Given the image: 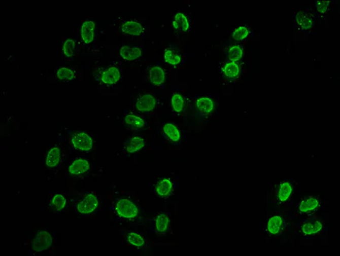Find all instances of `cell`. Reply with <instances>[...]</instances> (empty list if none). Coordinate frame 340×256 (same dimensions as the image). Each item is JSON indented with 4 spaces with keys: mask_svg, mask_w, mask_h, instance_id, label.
Here are the masks:
<instances>
[{
    "mask_svg": "<svg viewBox=\"0 0 340 256\" xmlns=\"http://www.w3.org/2000/svg\"><path fill=\"white\" fill-rule=\"evenodd\" d=\"M295 27L299 33H313L316 27V16L311 9L297 7L294 11Z\"/></svg>",
    "mask_w": 340,
    "mask_h": 256,
    "instance_id": "cell-3",
    "label": "cell"
},
{
    "mask_svg": "<svg viewBox=\"0 0 340 256\" xmlns=\"http://www.w3.org/2000/svg\"><path fill=\"white\" fill-rule=\"evenodd\" d=\"M52 244H53V237L50 232L46 231H38L30 241V253L32 255L45 253L52 248Z\"/></svg>",
    "mask_w": 340,
    "mask_h": 256,
    "instance_id": "cell-4",
    "label": "cell"
},
{
    "mask_svg": "<svg viewBox=\"0 0 340 256\" xmlns=\"http://www.w3.org/2000/svg\"><path fill=\"white\" fill-rule=\"evenodd\" d=\"M221 73L222 77L228 81L237 80L241 75V64L239 62H226L222 65Z\"/></svg>",
    "mask_w": 340,
    "mask_h": 256,
    "instance_id": "cell-16",
    "label": "cell"
},
{
    "mask_svg": "<svg viewBox=\"0 0 340 256\" xmlns=\"http://www.w3.org/2000/svg\"><path fill=\"white\" fill-rule=\"evenodd\" d=\"M293 192V186L292 183L289 181H283L278 186V189L276 192V198L277 201L281 204L288 202V200L292 197Z\"/></svg>",
    "mask_w": 340,
    "mask_h": 256,
    "instance_id": "cell-28",
    "label": "cell"
},
{
    "mask_svg": "<svg viewBox=\"0 0 340 256\" xmlns=\"http://www.w3.org/2000/svg\"><path fill=\"white\" fill-rule=\"evenodd\" d=\"M76 41L72 39L65 40L62 45V55L66 59H71L76 56Z\"/></svg>",
    "mask_w": 340,
    "mask_h": 256,
    "instance_id": "cell-34",
    "label": "cell"
},
{
    "mask_svg": "<svg viewBox=\"0 0 340 256\" xmlns=\"http://www.w3.org/2000/svg\"><path fill=\"white\" fill-rule=\"evenodd\" d=\"M62 152L58 147H52L46 157V167L52 169H56L62 164Z\"/></svg>",
    "mask_w": 340,
    "mask_h": 256,
    "instance_id": "cell-27",
    "label": "cell"
},
{
    "mask_svg": "<svg viewBox=\"0 0 340 256\" xmlns=\"http://www.w3.org/2000/svg\"><path fill=\"white\" fill-rule=\"evenodd\" d=\"M285 226H286V223H285L283 217L279 214H276V215L271 216L267 220L266 231L270 236H279L284 232Z\"/></svg>",
    "mask_w": 340,
    "mask_h": 256,
    "instance_id": "cell-17",
    "label": "cell"
},
{
    "mask_svg": "<svg viewBox=\"0 0 340 256\" xmlns=\"http://www.w3.org/2000/svg\"><path fill=\"white\" fill-rule=\"evenodd\" d=\"M250 33H251L250 27L247 25H242V26L236 27L232 31L231 37H232V41H234V43H241L248 38Z\"/></svg>",
    "mask_w": 340,
    "mask_h": 256,
    "instance_id": "cell-32",
    "label": "cell"
},
{
    "mask_svg": "<svg viewBox=\"0 0 340 256\" xmlns=\"http://www.w3.org/2000/svg\"><path fill=\"white\" fill-rule=\"evenodd\" d=\"M159 99L151 93L140 95L135 102V108L141 114L151 115L157 111L159 107Z\"/></svg>",
    "mask_w": 340,
    "mask_h": 256,
    "instance_id": "cell-6",
    "label": "cell"
},
{
    "mask_svg": "<svg viewBox=\"0 0 340 256\" xmlns=\"http://www.w3.org/2000/svg\"><path fill=\"white\" fill-rule=\"evenodd\" d=\"M176 182L170 178H161L154 187L155 194L160 198H167L173 194Z\"/></svg>",
    "mask_w": 340,
    "mask_h": 256,
    "instance_id": "cell-10",
    "label": "cell"
},
{
    "mask_svg": "<svg viewBox=\"0 0 340 256\" xmlns=\"http://www.w3.org/2000/svg\"><path fill=\"white\" fill-rule=\"evenodd\" d=\"M165 62L171 66H178L182 61V56L175 48H167L164 53Z\"/></svg>",
    "mask_w": 340,
    "mask_h": 256,
    "instance_id": "cell-33",
    "label": "cell"
},
{
    "mask_svg": "<svg viewBox=\"0 0 340 256\" xmlns=\"http://www.w3.org/2000/svg\"><path fill=\"white\" fill-rule=\"evenodd\" d=\"M67 197L66 195L62 192H57L52 195L50 202H49V208L53 212V213H62L66 210L67 208Z\"/></svg>",
    "mask_w": 340,
    "mask_h": 256,
    "instance_id": "cell-18",
    "label": "cell"
},
{
    "mask_svg": "<svg viewBox=\"0 0 340 256\" xmlns=\"http://www.w3.org/2000/svg\"><path fill=\"white\" fill-rule=\"evenodd\" d=\"M123 121H124L125 126L128 129L134 131V132H140L142 130L146 129V127H147L146 120L137 114L131 113V112L125 114Z\"/></svg>",
    "mask_w": 340,
    "mask_h": 256,
    "instance_id": "cell-12",
    "label": "cell"
},
{
    "mask_svg": "<svg viewBox=\"0 0 340 256\" xmlns=\"http://www.w3.org/2000/svg\"><path fill=\"white\" fill-rule=\"evenodd\" d=\"M162 132L167 140L175 144L181 143V132L177 125L173 122H167L162 127Z\"/></svg>",
    "mask_w": 340,
    "mask_h": 256,
    "instance_id": "cell-24",
    "label": "cell"
},
{
    "mask_svg": "<svg viewBox=\"0 0 340 256\" xmlns=\"http://www.w3.org/2000/svg\"><path fill=\"white\" fill-rule=\"evenodd\" d=\"M119 54L125 61L132 62L139 59L143 55V51L138 46H122L120 48Z\"/></svg>",
    "mask_w": 340,
    "mask_h": 256,
    "instance_id": "cell-25",
    "label": "cell"
},
{
    "mask_svg": "<svg viewBox=\"0 0 340 256\" xmlns=\"http://www.w3.org/2000/svg\"><path fill=\"white\" fill-rule=\"evenodd\" d=\"M146 140L143 138L139 136H132L125 142L123 151L127 155L138 153L146 147Z\"/></svg>",
    "mask_w": 340,
    "mask_h": 256,
    "instance_id": "cell-21",
    "label": "cell"
},
{
    "mask_svg": "<svg viewBox=\"0 0 340 256\" xmlns=\"http://www.w3.org/2000/svg\"><path fill=\"white\" fill-rule=\"evenodd\" d=\"M111 211L116 222L122 226H136L141 221V210L138 202L128 195L115 197L111 204Z\"/></svg>",
    "mask_w": 340,
    "mask_h": 256,
    "instance_id": "cell-1",
    "label": "cell"
},
{
    "mask_svg": "<svg viewBox=\"0 0 340 256\" xmlns=\"http://www.w3.org/2000/svg\"><path fill=\"white\" fill-rule=\"evenodd\" d=\"M170 218L167 213H161L155 218V233L159 237L164 236L169 230Z\"/></svg>",
    "mask_w": 340,
    "mask_h": 256,
    "instance_id": "cell-26",
    "label": "cell"
},
{
    "mask_svg": "<svg viewBox=\"0 0 340 256\" xmlns=\"http://www.w3.org/2000/svg\"><path fill=\"white\" fill-rule=\"evenodd\" d=\"M171 106L174 112L177 115H181L186 108V98L180 92H174L171 96Z\"/></svg>",
    "mask_w": 340,
    "mask_h": 256,
    "instance_id": "cell-30",
    "label": "cell"
},
{
    "mask_svg": "<svg viewBox=\"0 0 340 256\" xmlns=\"http://www.w3.org/2000/svg\"><path fill=\"white\" fill-rule=\"evenodd\" d=\"M96 24L93 21L87 20L82 22L80 29L81 40L85 45H90L94 41Z\"/></svg>",
    "mask_w": 340,
    "mask_h": 256,
    "instance_id": "cell-22",
    "label": "cell"
},
{
    "mask_svg": "<svg viewBox=\"0 0 340 256\" xmlns=\"http://www.w3.org/2000/svg\"><path fill=\"white\" fill-rule=\"evenodd\" d=\"M332 6V1H316L314 6V15L318 16L321 19L327 21Z\"/></svg>",
    "mask_w": 340,
    "mask_h": 256,
    "instance_id": "cell-29",
    "label": "cell"
},
{
    "mask_svg": "<svg viewBox=\"0 0 340 256\" xmlns=\"http://www.w3.org/2000/svg\"><path fill=\"white\" fill-rule=\"evenodd\" d=\"M123 236H124L125 243L132 246L135 248L146 249L148 247V243L146 238L137 232H125Z\"/></svg>",
    "mask_w": 340,
    "mask_h": 256,
    "instance_id": "cell-23",
    "label": "cell"
},
{
    "mask_svg": "<svg viewBox=\"0 0 340 256\" xmlns=\"http://www.w3.org/2000/svg\"><path fill=\"white\" fill-rule=\"evenodd\" d=\"M323 221L317 218H311L302 222L299 227V232L303 237H312L317 236L324 230Z\"/></svg>",
    "mask_w": 340,
    "mask_h": 256,
    "instance_id": "cell-8",
    "label": "cell"
},
{
    "mask_svg": "<svg viewBox=\"0 0 340 256\" xmlns=\"http://www.w3.org/2000/svg\"><path fill=\"white\" fill-rule=\"evenodd\" d=\"M216 106L215 100L211 97H199L195 101L196 111L200 116H202V117L212 115L215 109H216Z\"/></svg>",
    "mask_w": 340,
    "mask_h": 256,
    "instance_id": "cell-11",
    "label": "cell"
},
{
    "mask_svg": "<svg viewBox=\"0 0 340 256\" xmlns=\"http://www.w3.org/2000/svg\"><path fill=\"white\" fill-rule=\"evenodd\" d=\"M91 170L89 161L84 158H77L71 162L69 167V173L72 177H81Z\"/></svg>",
    "mask_w": 340,
    "mask_h": 256,
    "instance_id": "cell-15",
    "label": "cell"
},
{
    "mask_svg": "<svg viewBox=\"0 0 340 256\" xmlns=\"http://www.w3.org/2000/svg\"><path fill=\"white\" fill-rule=\"evenodd\" d=\"M173 27L176 32L180 33H186L189 32L192 27V22L190 21L189 16L184 11H178L175 14L173 17Z\"/></svg>",
    "mask_w": 340,
    "mask_h": 256,
    "instance_id": "cell-14",
    "label": "cell"
},
{
    "mask_svg": "<svg viewBox=\"0 0 340 256\" xmlns=\"http://www.w3.org/2000/svg\"><path fill=\"white\" fill-rule=\"evenodd\" d=\"M321 201L320 198L314 196L305 197L299 202L298 205V212L300 214H310L318 210L321 208Z\"/></svg>",
    "mask_w": 340,
    "mask_h": 256,
    "instance_id": "cell-13",
    "label": "cell"
},
{
    "mask_svg": "<svg viewBox=\"0 0 340 256\" xmlns=\"http://www.w3.org/2000/svg\"><path fill=\"white\" fill-rule=\"evenodd\" d=\"M99 197L95 192H84L74 198V208L77 215L87 218L96 214L99 208Z\"/></svg>",
    "mask_w": 340,
    "mask_h": 256,
    "instance_id": "cell-2",
    "label": "cell"
},
{
    "mask_svg": "<svg viewBox=\"0 0 340 256\" xmlns=\"http://www.w3.org/2000/svg\"><path fill=\"white\" fill-rule=\"evenodd\" d=\"M71 144L76 151L81 153H90L94 148V141L87 132H76L71 137Z\"/></svg>",
    "mask_w": 340,
    "mask_h": 256,
    "instance_id": "cell-7",
    "label": "cell"
},
{
    "mask_svg": "<svg viewBox=\"0 0 340 256\" xmlns=\"http://www.w3.org/2000/svg\"><path fill=\"white\" fill-rule=\"evenodd\" d=\"M122 32L125 35L132 37H142L145 34V28L140 22L134 20H130L123 22L121 27Z\"/></svg>",
    "mask_w": 340,
    "mask_h": 256,
    "instance_id": "cell-19",
    "label": "cell"
},
{
    "mask_svg": "<svg viewBox=\"0 0 340 256\" xmlns=\"http://www.w3.org/2000/svg\"><path fill=\"white\" fill-rule=\"evenodd\" d=\"M76 71L70 67H59L56 69V78L61 81H73L76 80Z\"/></svg>",
    "mask_w": 340,
    "mask_h": 256,
    "instance_id": "cell-31",
    "label": "cell"
},
{
    "mask_svg": "<svg viewBox=\"0 0 340 256\" xmlns=\"http://www.w3.org/2000/svg\"><path fill=\"white\" fill-rule=\"evenodd\" d=\"M244 46L241 43H230L226 47V59L227 62H239L243 59Z\"/></svg>",
    "mask_w": 340,
    "mask_h": 256,
    "instance_id": "cell-20",
    "label": "cell"
},
{
    "mask_svg": "<svg viewBox=\"0 0 340 256\" xmlns=\"http://www.w3.org/2000/svg\"><path fill=\"white\" fill-rule=\"evenodd\" d=\"M147 78L155 87L164 88L165 82L167 80V72L162 66L152 65L149 67Z\"/></svg>",
    "mask_w": 340,
    "mask_h": 256,
    "instance_id": "cell-9",
    "label": "cell"
},
{
    "mask_svg": "<svg viewBox=\"0 0 340 256\" xmlns=\"http://www.w3.org/2000/svg\"><path fill=\"white\" fill-rule=\"evenodd\" d=\"M122 78L121 68L117 65H111L106 68H102L97 73V81L103 87H115Z\"/></svg>",
    "mask_w": 340,
    "mask_h": 256,
    "instance_id": "cell-5",
    "label": "cell"
}]
</instances>
